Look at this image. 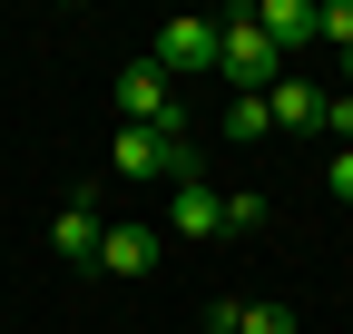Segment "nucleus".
Returning a JSON list of instances; mask_svg holds the SVG:
<instances>
[{"label":"nucleus","mask_w":353,"mask_h":334,"mask_svg":"<svg viewBox=\"0 0 353 334\" xmlns=\"http://www.w3.org/2000/svg\"><path fill=\"white\" fill-rule=\"evenodd\" d=\"M236 334H304V315L265 295V305H236Z\"/></svg>","instance_id":"11"},{"label":"nucleus","mask_w":353,"mask_h":334,"mask_svg":"<svg viewBox=\"0 0 353 334\" xmlns=\"http://www.w3.org/2000/svg\"><path fill=\"white\" fill-rule=\"evenodd\" d=\"M216 79H226L236 99H265L285 79V50L255 30V10H226V39H216Z\"/></svg>","instance_id":"2"},{"label":"nucleus","mask_w":353,"mask_h":334,"mask_svg":"<svg viewBox=\"0 0 353 334\" xmlns=\"http://www.w3.org/2000/svg\"><path fill=\"white\" fill-rule=\"evenodd\" d=\"M167 236H176V246H216V236H226V197H216L206 177L176 187V197H167Z\"/></svg>","instance_id":"5"},{"label":"nucleus","mask_w":353,"mask_h":334,"mask_svg":"<svg viewBox=\"0 0 353 334\" xmlns=\"http://www.w3.org/2000/svg\"><path fill=\"white\" fill-rule=\"evenodd\" d=\"M324 148H353V89L324 99Z\"/></svg>","instance_id":"13"},{"label":"nucleus","mask_w":353,"mask_h":334,"mask_svg":"<svg viewBox=\"0 0 353 334\" xmlns=\"http://www.w3.org/2000/svg\"><path fill=\"white\" fill-rule=\"evenodd\" d=\"M255 30L275 39L285 59H294V50H314V0H255Z\"/></svg>","instance_id":"9"},{"label":"nucleus","mask_w":353,"mask_h":334,"mask_svg":"<svg viewBox=\"0 0 353 334\" xmlns=\"http://www.w3.org/2000/svg\"><path fill=\"white\" fill-rule=\"evenodd\" d=\"M334 206H353V148H334Z\"/></svg>","instance_id":"14"},{"label":"nucleus","mask_w":353,"mask_h":334,"mask_svg":"<svg viewBox=\"0 0 353 334\" xmlns=\"http://www.w3.org/2000/svg\"><path fill=\"white\" fill-rule=\"evenodd\" d=\"M226 138H236V148L275 138V108H265V99H226Z\"/></svg>","instance_id":"10"},{"label":"nucleus","mask_w":353,"mask_h":334,"mask_svg":"<svg viewBox=\"0 0 353 334\" xmlns=\"http://www.w3.org/2000/svg\"><path fill=\"white\" fill-rule=\"evenodd\" d=\"M324 79H304V69H285L275 89H265V108H275V128H304V138H324Z\"/></svg>","instance_id":"6"},{"label":"nucleus","mask_w":353,"mask_h":334,"mask_svg":"<svg viewBox=\"0 0 353 334\" xmlns=\"http://www.w3.org/2000/svg\"><path fill=\"white\" fill-rule=\"evenodd\" d=\"M216 39H226V20H196V10H176V20L148 39V69L167 79V89H176V79H206V69H216Z\"/></svg>","instance_id":"4"},{"label":"nucleus","mask_w":353,"mask_h":334,"mask_svg":"<svg viewBox=\"0 0 353 334\" xmlns=\"http://www.w3.org/2000/svg\"><path fill=\"white\" fill-rule=\"evenodd\" d=\"M99 236H108V226H99V197H69L59 217H50V246H59L69 266H99Z\"/></svg>","instance_id":"8"},{"label":"nucleus","mask_w":353,"mask_h":334,"mask_svg":"<svg viewBox=\"0 0 353 334\" xmlns=\"http://www.w3.org/2000/svg\"><path fill=\"white\" fill-rule=\"evenodd\" d=\"M108 167H118V177H148V187H196L206 177V167H196V138L187 128H118L108 138Z\"/></svg>","instance_id":"1"},{"label":"nucleus","mask_w":353,"mask_h":334,"mask_svg":"<svg viewBox=\"0 0 353 334\" xmlns=\"http://www.w3.org/2000/svg\"><path fill=\"white\" fill-rule=\"evenodd\" d=\"M265 217H275V206H265V197H255V187H236V197H226V236H255V226H265Z\"/></svg>","instance_id":"12"},{"label":"nucleus","mask_w":353,"mask_h":334,"mask_svg":"<svg viewBox=\"0 0 353 334\" xmlns=\"http://www.w3.org/2000/svg\"><path fill=\"white\" fill-rule=\"evenodd\" d=\"M157 256H167V226H138V217H128V226L99 236V275H148Z\"/></svg>","instance_id":"7"},{"label":"nucleus","mask_w":353,"mask_h":334,"mask_svg":"<svg viewBox=\"0 0 353 334\" xmlns=\"http://www.w3.org/2000/svg\"><path fill=\"white\" fill-rule=\"evenodd\" d=\"M108 108H118V128H167V138L187 128V99H176L148 59H128V69L108 79Z\"/></svg>","instance_id":"3"}]
</instances>
